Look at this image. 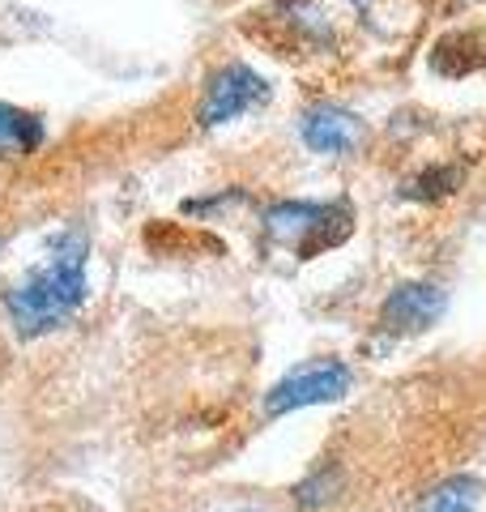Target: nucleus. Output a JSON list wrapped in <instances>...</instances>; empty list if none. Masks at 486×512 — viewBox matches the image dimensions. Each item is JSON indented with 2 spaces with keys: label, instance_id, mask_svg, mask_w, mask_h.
Masks as SVG:
<instances>
[{
  "label": "nucleus",
  "instance_id": "nucleus-11",
  "mask_svg": "<svg viewBox=\"0 0 486 512\" xmlns=\"http://www.w3.org/2000/svg\"><path fill=\"white\" fill-rule=\"evenodd\" d=\"M457 5H474V0H457Z\"/></svg>",
  "mask_w": 486,
  "mask_h": 512
},
{
  "label": "nucleus",
  "instance_id": "nucleus-8",
  "mask_svg": "<svg viewBox=\"0 0 486 512\" xmlns=\"http://www.w3.org/2000/svg\"><path fill=\"white\" fill-rule=\"evenodd\" d=\"M342 491H346V474L342 470L337 466H316L303 483H295L290 500H295L299 512H324L329 504L342 500Z\"/></svg>",
  "mask_w": 486,
  "mask_h": 512
},
{
  "label": "nucleus",
  "instance_id": "nucleus-6",
  "mask_svg": "<svg viewBox=\"0 0 486 512\" xmlns=\"http://www.w3.org/2000/svg\"><path fill=\"white\" fill-rule=\"evenodd\" d=\"M444 308H448V295L435 282H397L380 303V329L410 338V333L431 329L444 316Z\"/></svg>",
  "mask_w": 486,
  "mask_h": 512
},
{
  "label": "nucleus",
  "instance_id": "nucleus-3",
  "mask_svg": "<svg viewBox=\"0 0 486 512\" xmlns=\"http://www.w3.org/2000/svg\"><path fill=\"white\" fill-rule=\"evenodd\" d=\"M354 384V372L342 359H312V363H299L295 372H286L273 389L265 393V419H282V414H295V410H312V406H329V402H342Z\"/></svg>",
  "mask_w": 486,
  "mask_h": 512
},
{
  "label": "nucleus",
  "instance_id": "nucleus-2",
  "mask_svg": "<svg viewBox=\"0 0 486 512\" xmlns=\"http://www.w3.org/2000/svg\"><path fill=\"white\" fill-rule=\"evenodd\" d=\"M261 222L269 239L290 244L307 261L320 248L342 244L350 231V210L346 205H324V201H273L265 205Z\"/></svg>",
  "mask_w": 486,
  "mask_h": 512
},
{
  "label": "nucleus",
  "instance_id": "nucleus-1",
  "mask_svg": "<svg viewBox=\"0 0 486 512\" xmlns=\"http://www.w3.org/2000/svg\"><path fill=\"white\" fill-rule=\"evenodd\" d=\"M86 252V235L64 231L39 265H30L18 282L5 286V316L18 338H43L86 303Z\"/></svg>",
  "mask_w": 486,
  "mask_h": 512
},
{
  "label": "nucleus",
  "instance_id": "nucleus-7",
  "mask_svg": "<svg viewBox=\"0 0 486 512\" xmlns=\"http://www.w3.org/2000/svg\"><path fill=\"white\" fill-rule=\"evenodd\" d=\"M47 141V124L39 111L0 103V163H22V158L39 154Z\"/></svg>",
  "mask_w": 486,
  "mask_h": 512
},
{
  "label": "nucleus",
  "instance_id": "nucleus-12",
  "mask_svg": "<svg viewBox=\"0 0 486 512\" xmlns=\"http://www.w3.org/2000/svg\"><path fill=\"white\" fill-rule=\"evenodd\" d=\"M354 5H359V0H354Z\"/></svg>",
  "mask_w": 486,
  "mask_h": 512
},
{
  "label": "nucleus",
  "instance_id": "nucleus-4",
  "mask_svg": "<svg viewBox=\"0 0 486 512\" xmlns=\"http://www.w3.org/2000/svg\"><path fill=\"white\" fill-rule=\"evenodd\" d=\"M269 94H273L269 82L252 69V64L226 60L205 77V90H201V103H197V124L201 128H222V124H231L239 116H248V111H256V107H265Z\"/></svg>",
  "mask_w": 486,
  "mask_h": 512
},
{
  "label": "nucleus",
  "instance_id": "nucleus-9",
  "mask_svg": "<svg viewBox=\"0 0 486 512\" xmlns=\"http://www.w3.org/2000/svg\"><path fill=\"white\" fill-rule=\"evenodd\" d=\"M478 504H482V483L457 474V478H444L440 487H431L414 512H478Z\"/></svg>",
  "mask_w": 486,
  "mask_h": 512
},
{
  "label": "nucleus",
  "instance_id": "nucleus-10",
  "mask_svg": "<svg viewBox=\"0 0 486 512\" xmlns=\"http://www.w3.org/2000/svg\"><path fill=\"white\" fill-rule=\"evenodd\" d=\"M457 188V171L452 167H435L427 175H418V180L410 184V197H444V192Z\"/></svg>",
  "mask_w": 486,
  "mask_h": 512
},
{
  "label": "nucleus",
  "instance_id": "nucleus-5",
  "mask_svg": "<svg viewBox=\"0 0 486 512\" xmlns=\"http://www.w3.org/2000/svg\"><path fill=\"white\" fill-rule=\"evenodd\" d=\"M299 137L303 146L320 154V158H350L363 150L367 141V124L354 116L350 107H337V103H316L303 111L299 120Z\"/></svg>",
  "mask_w": 486,
  "mask_h": 512
}]
</instances>
